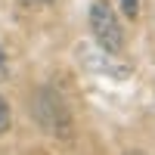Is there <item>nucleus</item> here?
<instances>
[{
  "label": "nucleus",
  "mask_w": 155,
  "mask_h": 155,
  "mask_svg": "<svg viewBox=\"0 0 155 155\" xmlns=\"http://www.w3.org/2000/svg\"><path fill=\"white\" fill-rule=\"evenodd\" d=\"M6 130H9V109H6L3 96H0V134H6Z\"/></svg>",
  "instance_id": "obj_4"
},
{
  "label": "nucleus",
  "mask_w": 155,
  "mask_h": 155,
  "mask_svg": "<svg viewBox=\"0 0 155 155\" xmlns=\"http://www.w3.org/2000/svg\"><path fill=\"white\" fill-rule=\"evenodd\" d=\"M47 3H53V0H47Z\"/></svg>",
  "instance_id": "obj_8"
},
{
  "label": "nucleus",
  "mask_w": 155,
  "mask_h": 155,
  "mask_svg": "<svg viewBox=\"0 0 155 155\" xmlns=\"http://www.w3.org/2000/svg\"><path fill=\"white\" fill-rule=\"evenodd\" d=\"M34 118H37V124H41L44 130L56 134V137H68V130H71L68 109L62 106V99L56 93H50V90H41V93L34 96Z\"/></svg>",
  "instance_id": "obj_2"
},
{
  "label": "nucleus",
  "mask_w": 155,
  "mask_h": 155,
  "mask_svg": "<svg viewBox=\"0 0 155 155\" xmlns=\"http://www.w3.org/2000/svg\"><path fill=\"white\" fill-rule=\"evenodd\" d=\"M87 22H90V31H93V41L102 53H121L124 50V28L118 16H115V9L106 3V0H93L90 3V12H87Z\"/></svg>",
  "instance_id": "obj_1"
},
{
  "label": "nucleus",
  "mask_w": 155,
  "mask_h": 155,
  "mask_svg": "<svg viewBox=\"0 0 155 155\" xmlns=\"http://www.w3.org/2000/svg\"><path fill=\"white\" fill-rule=\"evenodd\" d=\"M121 3V12L127 19H137V12H140V0H118Z\"/></svg>",
  "instance_id": "obj_3"
},
{
  "label": "nucleus",
  "mask_w": 155,
  "mask_h": 155,
  "mask_svg": "<svg viewBox=\"0 0 155 155\" xmlns=\"http://www.w3.org/2000/svg\"><path fill=\"white\" fill-rule=\"evenodd\" d=\"M6 74H9V68H6V56H3V50H0V81H6Z\"/></svg>",
  "instance_id": "obj_5"
},
{
  "label": "nucleus",
  "mask_w": 155,
  "mask_h": 155,
  "mask_svg": "<svg viewBox=\"0 0 155 155\" xmlns=\"http://www.w3.org/2000/svg\"><path fill=\"white\" fill-rule=\"evenodd\" d=\"M19 3H25V6H31V3H37V0H19Z\"/></svg>",
  "instance_id": "obj_6"
},
{
  "label": "nucleus",
  "mask_w": 155,
  "mask_h": 155,
  "mask_svg": "<svg viewBox=\"0 0 155 155\" xmlns=\"http://www.w3.org/2000/svg\"><path fill=\"white\" fill-rule=\"evenodd\" d=\"M127 155H143V152H127Z\"/></svg>",
  "instance_id": "obj_7"
}]
</instances>
